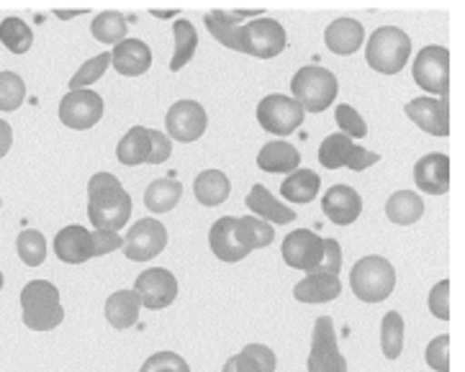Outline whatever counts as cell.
<instances>
[{"instance_id": "d6a6232c", "label": "cell", "mask_w": 465, "mask_h": 372, "mask_svg": "<svg viewBox=\"0 0 465 372\" xmlns=\"http://www.w3.org/2000/svg\"><path fill=\"white\" fill-rule=\"evenodd\" d=\"M240 18L234 14H229V11H211V14H206V29L226 49L240 52Z\"/></svg>"}, {"instance_id": "f546056e", "label": "cell", "mask_w": 465, "mask_h": 372, "mask_svg": "<svg viewBox=\"0 0 465 372\" xmlns=\"http://www.w3.org/2000/svg\"><path fill=\"white\" fill-rule=\"evenodd\" d=\"M319 191H322V178L316 175L314 170H306V167L293 170L281 185V193L291 203H312L319 195Z\"/></svg>"}, {"instance_id": "52a82bcc", "label": "cell", "mask_w": 465, "mask_h": 372, "mask_svg": "<svg viewBox=\"0 0 465 372\" xmlns=\"http://www.w3.org/2000/svg\"><path fill=\"white\" fill-rule=\"evenodd\" d=\"M288 46L285 29L275 18H257L240 26V52L257 60H272Z\"/></svg>"}, {"instance_id": "1f68e13d", "label": "cell", "mask_w": 465, "mask_h": 372, "mask_svg": "<svg viewBox=\"0 0 465 372\" xmlns=\"http://www.w3.org/2000/svg\"><path fill=\"white\" fill-rule=\"evenodd\" d=\"M183 198V185L178 180L160 178L150 182V188L144 191V206L152 213H167L178 206V201Z\"/></svg>"}, {"instance_id": "9a60e30c", "label": "cell", "mask_w": 465, "mask_h": 372, "mask_svg": "<svg viewBox=\"0 0 465 372\" xmlns=\"http://www.w3.org/2000/svg\"><path fill=\"white\" fill-rule=\"evenodd\" d=\"M134 293L139 303L152 311H163L178 298V280L165 268L144 269L134 283Z\"/></svg>"}, {"instance_id": "ab89813d", "label": "cell", "mask_w": 465, "mask_h": 372, "mask_svg": "<svg viewBox=\"0 0 465 372\" xmlns=\"http://www.w3.org/2000/svg\"><path fill=\"white\" fill-rule=\"evenodd\" d=\"M26 98V85L21 74L0 73V111H15Z\"/></svg>"}, {"instance_id": "2e32d148", "label": "cell", "mask_w": 465, "mask_h": 372, "mask_svg": "<svg viewBox=\"0 0 465 372\" xmlns=\"http://www.w3.org/2000/svg\"><path fill=\"white\" fill-rule=\"evenodd\" d=\"M283 254L285 265L303 272H314L324 257V239L309 231V229H296L283 239Z\"/></svg>"}, {"instance_id": "ba28073f", "label": "cell", "mask_w": 465, "mask_h": 372, "mask_svg": "<svg viewBox=\"0 0 465 372\" xmlns=\"http://www.w3.org/2000/svg\"><path fill=\"white\" fill-rule=\"evenodd\" d=\"M414 83L421 90L440 98H448V90H450V52L445 46H424L417 60H414Z\"/></svg>"}, {"instance_id": "74e56055", "label": "cell", "mask_w": 465, "mask_h": 372, "mask_svg": "<svg viewBox=\"0 0 465 372\" xmlns=\"http://www.w3.org/2000/svg\"><path fill=\"white\" fill-rule=\"evenodd\" d=\"M240 237L242 241H244V247L252 252V250L271 247L272 239H275V229H272V223L262 221V219H257V216H242Z\"/></svg>"}, {"instance_id": "7a4b0ae2", "label": "cell", "mask_w": 465, "mask_h": 372, "mask_svg": "<svg viewBox=\"0 0 465 372\" xmlns=\"http://www.w3.org/2000/svg\"><path fill=\"white\" fill-rule=\"evenodd\" d=\"M21 316L31 331H52L62 324L64 308H62L60 290L49 280H31L21 290Z\"/></svg>"}, {"instance_id": "d6986e66", "label": "cell", "mask_w": 465, "mask_h": 372, "mask_svg": "<svg viewBox=\"0 0 465 372\" xmlns=\"http://www.w3.org/2000/svg\"><path fill=\"white\" fill-rule=\"evenodd\" d=\"M414 182L421 193L445 195L450 191V157L442 152L424 154L420 162L414 164Z\"/></svg>"}, {"instance_id": "44dd1931", "label": "cell", "mask_w": 465, "mask_h": 372, "mask_svg": "<svg viewBox=\"0 0 465 372\" xmlns=\"http://www.w3.org/2000/svg\"><path fill=\"white\" fill-rule=\"evenodd\" d=\"M54 254L67 265H83L95 257V247H93V231L83 229V226H64L60 234L54 237Z\"/></svg>"}, {"instance_id": "9c48e42d", "label": "cell", "mask_w": 465, "mask_h": 372, "mask_svg": "<svg viewBox=\"0 0 465 372\" xmlns=\"http://www.w3.org/2000/svg\"><path fill=\"white\" fill-rule=\"evenodd\" d=\"M319 162L327 170H342V167H347V170L362 172V170L381 162V157L375 152H371V149L352 144L350 136L330 134L322 142V147H319Z\"/></svg>"}, {"instance_id": "277c9868", "label": "cell", "mask_w": 465, "mask_h": 372, "mask_svg": "<svg viewBox=\"0 0 465 372\" xmlns=\"http://www.w3.org/2000/svg\"><path fill=\"white\" fill-rule=\"evenodd\" d=\"M173 154V139L157 129L132 126L116 147V157L124 167H139V164H163Z\"/></svg>"}, {"instance_id": "c3c4849f", "label": "cell", "mask_w": 465, "mask_h": 372, "mask_svg": "<svg viewBox=\"0 0 465 372\" xmlns=\"http://www.w3.org/2000/svg\"><path fill=\"white\" fill-rule=\"evenodd\" d=\"M11 144H14V132H11V123L0 119V160L8 154Z\"/></svg>"}, {"instance_id": "7402d4cb", "label": "cell", "mask_w": 465, "mask_h": 372, "mask_svg": "<svg viewBox=\"0 0 465 372\" xmlns=\"http://www.w3.org/2000/svg\"><path fill=\"white\" fill-rule=\"evenodd\" d=\"M111 64L124 77H139L152 67V49L142 39H124L114 46Z\"/></svg>"}, {"instance_id": "836d02e7", "label": "cell", "mask_w": 465, "mask_h": 372, "mask_svg": "<svg viewBox=\"0 0 465 372\" xmlns=\"http://www.w3.org/2000/svg\"><path fill=\"white\" fill-rule=\"evenodd\" d=\"M173 36H175V52H173V60H170V70L181 73L183 67L193 60L195 46H198V31H195L193 24L181 18V21L173 24Z\"/></svg>"}, {"instance_id": "e575fe53", "label": "cell", "mask_w": 465, "mask_h": 372, "mask_svg": "<svg viewBox=\"0 0 465 372\" xmlns=\"http://www.w3.org/2000/svg\"><path fill=\"white\" fill-rule=\"evenodd\" d=\"M0 44H5L11 54H26L34 44V31L18 15H8L0 21Z\"/></svg>"}, {"instance_id": "7c38bea8", "label": "cell", "mask_w": 465, "mask_h": 372, "mask_svg": "<svg viewBox=\"0 0 465 372\" xmlns=\"http://www.w3.org/2000/svg\"><path fill=\"white\" fill-rule=\"evenodd\" d=\"M104 98L95 90H70L60 103V121L67 129L85 132L104 119Z\"/></svg>"}, {"instance_id": "4dcf8cb0", "label": "cell", "mask_w": 465, "mask_h": 372, "mask_svg": "<svg viewBox=\"0 0 465 372\" xmlns=\"http://www.w3.org/2000/svg\"><path fill=\"white\" fill-rule=\"evenodd\" d=\"M386 216L396 226H411L424 216V201L414 191H399L386 201Z\"/></svg>"}, {"instance_id": "603a6c76", "label": "cell", "mask_w": 465, "mask_h": 372, "mask_svg": "<svg viewBox=\"0 0 465 372\" xmlns=\"http://www.w3.org/2000/svg\"><path fill=\"white\" fill-rule=\"evenodd\" d=\"M244 206L255 213L257 219H262V221L275 223V226H288V223L296 221V210L283 206L275 195L265 188V185H252V191L247 193L244 198Z\"/></svg>"}, {"instance_id": "f6af8a7d", "label": "cell", "mask_w": 465, "mask_h": 372, "mask_svg": "<svg viewBox=\"0 0 465 372\" xmlns=\"http://www.w3.org/2000/svg\"><path fill=\"white\" fill-rule=\"evenodd\" d=\"M430 311L440 321H448L450 318V283L448 280H440L432 288V293H430Z\"/></svg>"}, {"instance_id": "5b68a950", "label": "cell", "mask_w": 465, "mask_h": 372, "mask_svg": "<svg viewBox=\"0 0 465 372\" xmlns=\"http://www.w3.org/2000/svg\"><path fill=\"white\" fill-rule=\"evenodd\" d=\"M350 288L362 303H383L396 288V269L386 257H362L350 272Z\"/></svg>"}, {"instance_id": "f907efd6", "label": "cell", "mask_w": 465, "mask_h": 372, "mask_svg": "<svg viewBox=\"0 0 465 372\" xmlns=\"http://www.w3.org/2000/svg\"><path fill=\"white\" fill-rule=\"evenodd\" d=\"M0 290H3V272H0Z\"/></svg>"}, {"instance_id": "ee69618b", "label": "cell", "mask_w": 465, "mask_h": 372, "mask_svg": "<svg viewBox=\"0 0 465 372\" xmlns=\"http://www.w3.org/2000/svg\"><path fill=\"white\" fill-rule=\"evenodd\" d=\"M139 372H191V365L175 352H154L152 357L144 359Z\"/></svg>"}, {"instance_id": "ac0fdd59", "label": "cell", "mask_w": 465, "mask_h": 372, "mask_svg": "<svg viewBox=\"0 0 465 372\" xmlns=\"http://www.w3.org/2000/svg\"><path fill=\"white\" fill-rule=\"evenodd\" d=\"M209 244H211V252L216 254L222 262H242L250 250L244 247V241L240 237V219H234V216H224V219H219V221L211 226L209 231Z\"/></svg>"}, {"instance_id": "4316f807", "label": "cell", "mask_w": 465, "mask_h": 372, "mask_svg": "<svg viewBox=\"0 0 465 372\" xmlns=\"http://www.w3.org/2000/svg\"><path fill=\"white\" fill-rule=\"evenodd\" d=\"M299 149L288 144V142H268L257 154V167L262 172H285V175H291L293 170H299Z\"/></svg>"}, {"instance_id": "4fadbf2b", "label": "cell", "mask_w": 465, "mask_h": 372, "mask_svg": "<svg viewBox=\"0 0 465 372\" xmlns=\"http://www.w3.org/2000/svg\"><path fill=\"white\" fill-rule=\"evenodd\" d=\"M167 247V229L157 219L136 221L124 239V254L132 262H150Z\"/></svg>"}, {"instance_id": "d590c367", "label": "cell", "mask_w": 465, "mask_h": 372, "mask_svg": "<svg viewBox=\"0 0 465 372\" xmlns=\"http://www.w3.org/2000/svg\"><path fill=\"white\" fill-rule=\"evenodd\" d=\"M126 29H129V24H126V18L119 11H104V14L95 15V21H93V36L101 42V44H119L126 39Z\"/></svg>"}, {"instance_id": "6da1fadb", "label": "cell", "mask_w": 465, "mask_h": 372, "mask_svg": "<svg viewBox=\"0 0 465 372\" xmlns=\"http://www.w3.org/2000/svg\"><path fill=\"white\" fill-rule=\"evenodd\" d=\"M88 219L95 229L119 231L132 219V195L111 172H95L88 182Z\"/></svg>"}, {"instance_id": "60d3db41", "label": "cell", "mask_w": 465, "mask_h": 372, "mask_svg": "<svg viewBox=\"0 0 465 372\" xmlns=\"http://www.w3.org/2000/svg\"><path fill=\"white\" fill-rule=\"evenodd\" d=\"M111 67V52H104L98 57L88 60L70 80V90H88V85H93L98 77H104V73Z\"/></svg>"}, {"instance_id": "5bb4252c", "label": "cell", "mask_w": 465, "mask_h": 372, "mask_svg": "<svg viewBox=\"0 0 465 372\" xmlns=\"http://www.w3.org/2000/svg\"><path fill=\"white\" fill-rule=\"evenodd\" d=\"M206 126H209L206 108L195 103V101H178L175 105H170V111H167V136L175 139V142H183V144L198 142L201 136L206 134Z\"/></svg>"}, {"instance_id": "30bf717a", "label": "cell", "mask_w": 465, "mask_h": 372, "mask_svg": "<svg viewBox=\"0 0 465 372\" xmlns=\"http://www.w3.org/2000/svg\"><path fill=\"white\" fill-rule=\"evenodd\" d=\"M309 372H347V359L340 352L330 316H319L312 331V349L306 359Z\"/></svg>"}, {"instance_id": "d4e9b609", "label": "cell", "mask_w": 465, "mask_h": 372, "mask_svg": "<svg viewBox=\"0 0 465 372\" xmlns=\"http://www.w3.org/2000/svg\"><path fill=\"white\" fill-rule=\"evenodd\" d=\"M324 44H327L330 52L340 54V57L355 54L365 44V29L355 18H337L324 31Z\"/></svg>"}, {"instance_id": "8992f818", "label": "cell", "mask_w": 465, "mask_h": 372, "mask_svg": "<svg viewBox=\"0 0 465 372\" xmlns=\"http://www.w3.org/2000/svg\"><path fill=\"white\" fill-rule=\"evenodd\" d=\"M337 90H340V83H337L334 73H330L327 67H316V64L301 67L291 80L293 101L309 113L327 111L337 98Z\"/></svg>"}, {"instance_id": "8d00e7d4", "label": "cell", "mask_w": 465, "mask_h": 372, "mask_svg": "<svg viewBox=\"0 0 465 372\" xmlns=\"http://www.w3.org/2000/svg\"><path fill=\"white\" fill-rule=\"evenodd\" d=\"M404 318L401 313L389 311L381 321V349L389 359H396L404 349Z\"/></svg>"}, {"instance_id": "7bdbcfd3", "label": "cell", "mask_w": 465, "mask_h": 372, "mask_svg": "<svg viewBox=\"0 0 465 372\" xmlns=\"http://www.w3.org/2000/svg\"><path fill=\"white\" fill-rule=\"evenodd\" d=\"M424 359L435 372H450V337L448 334L435 337L432 342L427 344Z\"/></svg>"}, {"instance_id": "f1b7e54d", "label": "cell", "mask_w": 465, "mask_h": 372, "mask_svg": "<svg viewBox=\"0 0 465 372\" xmlns=\"http://www.w3.org/2000/svg\"><path fill=\"white\" fill-rule=\"evenodd\" d=\"M193 193L195 201L206 209H213V206H222L229 193H232V182L226 178L222 170H206L201 172L193 182Z\"/></svg>"}, {"instance_id": "816d5d0a", "label": "cell", "mask_w": 465, "mask_h": 372, "mask_svg": "<svg viewBox=\"0 0 465 372\" xmlns=\"http://www.w3.org/2000/svg\"><path fill=\"white\" fill-rule=\"evenodd\" d=\"M0 209H3V201H0Z\"/></svg>"}, {"instance_id": "f35d334b", "label": "cell", "mask_w": 465, "mask_h": 372, "mask_svg": "<svg viewBox=\"0 0 465 372\" xmlns=\"http://www.w3.org/2000/svg\"><path fill=\"white\" fill-rule=\"evenodd\" d=\"M15 252L21 257V262L24 265H29V268H39L42 262L46 259V239L42 231H36V229H26V231H21L18 239H15Z\"/></svg>"}, {"instance_id": "ffe728a7", "label": "cell", "mask_w": 465, "mask_h": 372, "mask_svg": "<svg viewBox=\"0 0 465 372\" xmlns=\"http://www.w3.org/2000/svg\"><path fill=\"white\" fill-rule=\"evenodd\" d=\"M322 209L324 216L337 226H350L361 219L362 213V198L355 188L350 185H334L322 198Z\"/></svg>"}, {"instance_id": "681fc988", "label": "cell", "mask_w": 465, "mask_h": 372, "mask_svg": "<svg viewBox=\"0 0 465 372\" xmlns=\"http://www.w3.org/2000/svg\"><path fill=\"white\" fill-rule=\"evenodd\" d=\"M80 14V11H57V15H60V18H73V15H77Z\"/></svg>"}, {"instance_id": "cb8c5ba5", "label": "cell", "mask_w": 465, "mask_h": 372, "mask_svg": "<svg viewBox=\"0 0 465 372\" xmlns=\"http://www.w3.org/2000/svg\"><path fill=\"white\" fill-rule=\"evenodd\" d=\"M342 293V283L340 275H330V272H309L301 283L293 288V298L299 303H330Z\"/></svg>"}, {"instance_id": "e0dca14e", "label": "cell", "mask_w": 465, "mask_h": 372, "mask_svg": "<svg viewBox=\"0 0 465 372\" xmlns=\"http://www.w3.org/2000/svg\"><path fill=\"white\" fill-rule=\"evenodd\" d=\"M404 113L432 136L450 134V105L448 98H414L404 105Z\"/></svg>"}, {"instance_id": "3957f363", "label": "cell", "mask_w": 465, "mask_h": 372, "mask_svg": "<svg viewBox=\"0 0 465 372\" xmlns=\"http://www.w3.org/2000/svg\"><path fill=\"white\" fill-rule=\"evenodd\" d=\"M411 57V39L399 26H381L365 44V60L381 74H399Z\"/></svg>"}, {"instance_id": "8fae6325", "label": "cell", "mask_w": 465, "mask_h": 372, "mask_svg": "<svg viewBox=\"0 0 465 372\" xmlns=\"http://www.w3.org/2000/svg\"><path fill=\"white\" fill-rule=\"evenodd\" d=\"M257 121L265 132L288 136L303 123V108L283 93H272V95H265L257 105Z\"/></svg>"}, {"instance_id": "83f0119b", "label": "cell", "mask_w": 465, "mask_h": 372, "mask_svg": "<svg viewBox=\"0 0 465 372\" xmlns=\"http://www.w3.org/2000/svg\"><path fill=\"white\" fill-rule=\"evenodd\" d=\"M139 308H142V303H139L134 290H116L105 300V318H108L111 327L124 331V328L136 327Z\"/></svg>"}, {"instance_id": "b9f144b4", "label": "cell", "mask_w": 465, "mask_h": 372, "mask_svg": "<svg viewBox=\"0 0 465 372\" xmlns=\"http://www.w3.org/2000/svg\"><path fill=\"white\" fill-rule=\"evenodd\" d=\"M334 121H337V126L342 129V134L350 136V139H362V136H368V123H365V119H362L361 113H358L350 103L337 105Z\"/></svg>"}, {"instance_id": "bcb514c9", "label": "cell", "mask_w": 465, "mask_h": 372, "mask_svg": "<svg viewBox=\"0 0 465 372\" xmlns=\"http://www.w3.org/2000/svg\"><path fill=\"white\" fill-rule=\"evenodd\" d=\"M342 269V250L337 239H324V257L319 262L314 272H330V275H340Z\"/></svg>"}, {"instance_id": "484cf974", "label": "cell", "mask_w": 465, "mask_h": 372, "mask_svg": "<svg viewBox=\"0 0 465 372\" xmlns=\"http://www.w3.org/2000/svg\"><path fill=\"white\" fill-rule=\"evenodd\" d=\"M278 359L275 352L265 344H247L240 355L226 359L224 370L222 372H275Z\"/></svg>"}, {"instance_id": "7dc6e473", "label": "cell", "mask_w": 465, "mask_h": 372, "mask_svg": "<svg viewBox=\"0 0 465 372\" xmlns=\"http://www.w3.org/2000/svg\"><path fill=\"white\" fill-rule=\"evenodd\" d=\"M93 247H95V257L116 252L124 247V239L119 231H105V229H95L93 231Z\"/></svg>"}]
</instances>
